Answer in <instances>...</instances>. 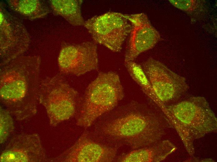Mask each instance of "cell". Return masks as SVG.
<instances>
[{
	"mask_svg": "<svg viewBox=\"0 0 217 162\" xmlns=\"http://www.w3.org/2000/svg\"><path fill=\"white\" fill-rule=\"evenodd\" d=\"M100 125V133L118 146L137 149L156 143L172 127L156 104L132 101L111 111Z\"/></svg>",
	"mask_w": 217,
	"mask_h": 162,
	"instance_id": "1",
	"label": "cell"
},
{
	"mask_svg": "<svg viewBox=\"0 0 217 162\" xmlns=\"http://www.w3.org/2000/svg\"><path fill=\"white\" fill-rule=\"evenodd\" d=\"M41 62L38 56L21 55L1 66V99L17 120L36 112Z\"/></svg>",
	"mask_w": 217,
	"mask_h": 162,
	"instance_id": "2",
	"label": "cell"
},
{
	"mask_svg": "<svg viewBox=\"0 0 217 162\" xmlns=\"http://www.w3.org/2000/svg\"><path fill=\"white\" fill-rule=\"evenodd\" d=\"M164 112L191 156L195 154V141L217 131V118L203 97H193L165 105Z\"/></svg>",
	"mask_w": 217,
	"mask_h": 162,
	"instance_id": "3",
	"label": "cell"
},
{
	"mask_svg": "<svg viewBox=\"0 0 217 162\" xmlns=\"http://www.w3.org/2000/svg\"><path fill=\"white\" fill-rule=\"evenodd\" d=\"M124 96L116 73L99 72L79 99L75 114L77 125L84 128L89 127L99 117L115 108Z\"/></svg>",
	"mask_w": 217,
	"mask_h": 162,
	"instance_id": "4",
	"label": "cell"
},
{
	"mask_svg": "<svg viewBox=\"0 0 217 162\" xmlns=\"http://www.w3.org/2000/svg\"><path fill=\"white\" fill-rule=\"evenodd\" d=\"M79 99L78 92L60 74L40 82L39 101L44 107L52 126L75 115Z\"/></svg>",
	"mask_w": 217,
	"mask_h": 162,
	"instance_id": "5",
	"label": "cell"
},
{
	"mask_svg": "<svg viewBox=\"0 0 217 162\" xmlns=\"http://www.w3.org/2000/svg\"><path fill=\"white\" fill-rule=\"evenodd\" d=\"M84 26L95 43L114 52L121 51L132 28L125 14L114 12L94 16L85 21Z\"/></svg>",
	"mask_w": 217,
	"mask_h": 162,
	"instance_id": "6",
	"label": "cell"
},
{
	"mask_svg": "<svg viewBox=\"0 0 217 162\" xmlns=\"http://www.w3.org/2000/svg\"><path fill=\"white\" fill-rule=\"evenodd\" d=\"M141 65L155 95L164 106L178 100L189 88L185 77L158 60L149 58Z\"/></svg>",
	"mask_w": 217,
	"mask_h": 162,
	"instance_id": "7",
	"label": "cell"
},
{
	"mask_svg": "<svg viewBox=\"0 0 217 162\" xmlns=\"http://www.w3.org/2000/svg\"><path fill=\"white\" fill-rule=\"evenodd\" d=\"M0 66L22 55L28 49L29 34L22 22L1 5L0 8Z\"/></svg>",
	"mask_w": 217,
	"mask_h": 162,
	"instance_id": "8",
	"label": "cell"
},
{
	"mask_svg": "<svg viewBox=\"0 0 217 162\" xmlns=\"http://www.w3.org/2000/svg\"><path fill=\"white\" fill-rule=\"evenodd\" d=\"M58 64L61 74L77 76L98 70L97 45L89 41L64 45L59 53Z\"/></svg>",
	"mask_w": 217,
	"mask_h": 162,
	"instance_id": "9",
	"label": "cell"
},
{
	"mask_svg": "<svg viewBox=\"0 0 217 162\" xmlns=\"http://www.w3.org/2000/svg\"><path fill=\"white\" fill-rule=\"evenodd\" d=\"M132 28L124 55V61H133L142 53L153 48L161 39L147 15L143 13L126 14Z\"/></svg>",
	"mask_w": 217,
	"mask_h": 162,
	"instance_id": "10",
	"label": "cell"
},
{
	"mask_svg": "<svg viewBox=\"0 0 217 162\" xmlns=\"http://www.w3.org/2000/svg\"><path fill=\"white\" fill-rule=\"evenodd\" d=\"M118 148L94 142L84 134L72 146L51 161L112 162L115 158Z\"/></svg>",
	"mask_w": 217,
	"mask_h": 162,
	"instance_id": "11",
	"label": "cell"
},
{
	"mask_svg": "<svg viewBox=\"0 0 217 162\" xmlns=\"http://www.w3.org/2000/svg\"><path fill=\"white\" fill-rule=\"evenodd\" d=\"M47 158L38 134L15 136L2 152V162H42Z\"/></svg>",
	"mask_w": 217,
	"mask_h": 162,
	"instance_id": "12",
	"label": "cell"
},
{
	"mask_svg": "<svg viewBox=\"0 0 217 162\" xmlns=\"http://www.w3.org/2000/svg\"><path fill=\"white\" fill-rule=\"evenodd\" d=\"M176 147L168 140L158 141L152 145L135 149L118 158L117 161L158 162L175 151Z\"/></svg>",
	"mask_w": 217,
	"mask_h": 162,
	"instance_id": "13",
	"label": "cell"
},
{
	"mask_svg": "<svg viewBox=\"0 0 217 162\" xmlns=\"http://www.w3.org/2000/svg\"><path fill=\"white\" fill-rule=\"evenodd\" d=\"M54 13L64 18L74 26L84 25L85 22L81 13L82 0H52L50 1Z\"/></svg>",
	"mask_w": 217,
	"mask_h": 162,
	"instance_id": "14",
	"label": "cell"
},
{
	"mask_svg": "<svg viewBox=\"0 0 217 162\" xmlns=\"http://www.w3.org/2000/svg\"><path fill=\"white\" fill-rule=\"evenodd\" d=\"M8 4L13 10L31 20L43 17L49 12L48 7L39 0H11Z\"/></svg>",
	"mask_w": 217,
	"mask_h": 162,
	"instance_id": "15",
	"label": "cell"
},
{
	"mask_svg": "<svg viewBox=\"0 0 217 162\" xmlns=\"http://www.w3.org/2000/svg\"><path fill=\"white\" fill-rule=\"evenodd\" d=\"M125 67L132 79L142 91L163 111L165 106L159 100L141 65L133 61H124Z\"/></svg>",
	"mask_w": 217,
	"mask_h": 162,
	"instance_id": "16",
	"label": "cell"
},
{
	"mask_svg": "<svg viewBox=\"0 0 217 162\" xmlns=\"http://www.w3.org/2000/svg\"><path fill=\"white\" fill-rule=\"evenodd\" d=\"M11 114L7 110L0 107V142L4 143L14 131V127Z\"/></svg>",
	"mask_w": 217,
	"mask_h": 162,
	"instance_id": "17",
	"label": "cell"
},
{
	"mask_svg": "<svg viewBox=\"0 0 217 162\" xmlns=\"http://www.w3.org/2000/svg\"><path fill=\"white\" fill-rule=\"evenodd\" d=\"M175 7L184 11L191 10L194 6L195 2L193 0H169Z\"/></svg>",
	"mask_w": 217,
	"mask_h": 162,
	"instance_id": "18",
	"label": "cell"
}]
</instances>
